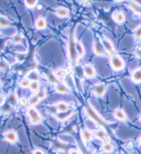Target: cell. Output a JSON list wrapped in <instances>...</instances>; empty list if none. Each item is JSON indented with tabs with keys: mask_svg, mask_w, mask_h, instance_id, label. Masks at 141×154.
Masks as SVG:
<instances>
[{
	"mask_svg": "<svg viewBox=\"0 0 141 154\" xmlns=\"http://www.w3.org/2000/svg\"><path fill=\"white\" fill-rule=\"evenodd\" d=\"M76 39H75L74 32H71L70 35L69 44H68V54H69L70 61L74 64H77L79 57L77 54L76 48Z\"/></svg>",
	"mask_w": 141,
	"mask_h": 154,
	"instance_id": "cell-1",
	"label": "cell"
},
{
	"mask_svg": "<svg viewBox=\"0 0 141 154\" xmlns=\"http://www.w3.org/2000/svg\"><path fill=\"white\" fill-rule=\"evenodd\" d=\"M110 65L115 71H121L123 70L125 64L121 56L115 54L110 57Z\"/></svg>",
	"mask_w": 141,
	"mask_h": 154,
	"instance_id": "cell-2",
	"label": "cell"
},
{
	"mask_svg": "<svg viewBox=\"0 0 141 154\" xmlns=\"http://www.w3.org/2000/svg\"><path fill=\"white\" fill-rule=\"evenodd\" d=\"M27 113V116H29L30 122L32 125H35L42 122V118L41 115L39 114V112L37 111V109H35L34 107L30 106V108L28 109Z\"/></svg>",
	"mask_w": 141,
	"mask_h": 154,
	"instance_id": "cell-3",
	"label": "cell"
},
{
	"mask_svg": "<svg viewBox=\"0 0 141 154\" xmlns=\"http://www.w3.org/2000/svg\"><path fill=\"white\" fill-rule=\"evenodd\" d=\"M86 112L91 120H93L95 122H96L97 124H99L100 125L104 126V127H105V126L107 125V123H106L105 121L103 120V119L101 118L99 115H98L97 112L94 110L93 108H92L91 106H86Z\"/></svg>",
	"mask_w": 141,
	"mask_h": 154,
	"instance_id": "cell-4",
	"label": "cell"
},
{
	"mask_svg": "<svg viewBox=\"0 0 141 154\" xmlns=\"http://www.w3.org/2000/svg\"><path fill=\"white\" fill-rule=\"evenodd\" d=\"M101 42H102L103 47H104L107 54L111 56L115 55L116 50H115L114 44H113L110 39L107 38V37H102V39H101Z\"/></svg>",
	"mask_w": 141,
	"mask_h": 154,
	"instance_id": "cell-5",
	"label": "cell"
},
{
	"mask_svg": "<svg viewBox=\"0 0 141 154\" xmlns=\"http://www.w3.org/2000/svg\"><path fill=\"white\" fill-rule=\"evenodd\" d=\"M93 53L98 56H105L106 55H107L101 41L98 40V39L94 42L93 45Z\"/></svg>",
	"mask_w": 141,
	"mask_h": 154,
	"instance_id": "cell-6",
	"label": "cell"
},
{
	"mask_svg": "<svg viewBox=\"0 0 141 154\" xmlns=\"http://www.w3.org/2000/svg\"><path fill=\"white\" fill-rule=\"evenodd\" d=\"M83 73L84 76L87 78L92 79L96 78V71L94 67L91 64H85L83 67Z\"/></svg>",
	"mask_w": 141,
	"mask_h": 154,
	"instance_id": "cell-7",
	"label": "cell"
},
{
	"mask_svg": "<svg viewBox=\"0 0 141 154\" xmlns=\"http://www.w3.org/2000/svg\"><path fill=\"white\" fill-rule=\"evenodd\" d=\"M106 89H107V88H106L105 85H102V84H98V85L93 86V91L96 96L101 97L105 94Z\"/></svg>",
	"mask_w": 141,
	"mask_h": 154,
	"instance_id": "cell-8",
	"label": "cell"
},
{
	"mask_svg": "<svg viewBox=\"0 0 141 154\" xmlns=\"http://www.w3.org/2000/svg\"><path fill=\"white\" fill-rule=\"evenodd\" d=\"M55 91L56 93L62 95H67L70 93V89L69 86L64 84L58 83L55 86Z\"/></svg>",
	"mask_w": 141,
	"mask_h": 154,
	"instance_id": "cell-9",
	"label": "cell"
},
{
	"mask_svg": "<svg viewBox=\"0 0 141 154\" xmlns=\"http://www.w3.org/2000/svg\"><path fill=\"white\" fill-rule=\"evenodd\" d=\"M4 139L10 143H15L17 142L18 140L17 133L14 131H9L4 134Z\"/></svg>",
	"mask_w": 141,
	"mask_h": 154,
	"instance_id": "cell-10",
	"label": "cell"
},
{
	"mask_svg": "<svg viewBox=\"0 0 141 154\" xmlns=\"http://www.w3.org/2000/svg\"><path fill=\"white\" fill-rule=\"evenodd\" d=\"M46 21L45 18L43 17H39L35 21V26L36 29L39 30V31H42L44 30L46 28Z\"/></svg>",
	"mask_w": 141,
	"mask_h": 154,
	"instance_id": "cell-11",
	"label": "cell"
},
{
	"mask_svg": "<svg viewBox=\"0 0 141 154\" xmlns=\"http://www.w3.org/2000/svg\"><path fill=\"white\" fill-rule=\"evenodd\" d=\"M55 15L60 18H67L69 16L70 12L67 8L60 7L55 10Z\"/></svg>",
	"mask_w": 141,
	"mask_h": 154,
	"instance_id": "cell-12",
	"label": "cell"
},
{
	"mask_svg": "<svg viewBox=\"0 0 141 154\" xmlns=\"http://www.w3.org/2000/svg\"><path fill=\"white\" fill-rule=\"evenodd\" d=\"M95 136L96 137H97V138L102 140L103 142L109 141V137H108L107 133H106L105 131L102 129H100L96 131Z\"/></svg>",
	"mask_w": 141,
	"mask_h": 154,
	"instance_id": "cell-13",
	"label": "cell"
},
{
	"mask_svg": "<svg viewBox=\"0 0 141 154\" xmlns=\"http://www.w3.org/2000/svg\"><path fill=\"white\" fill-rule=\"evenodd\" d=\"M76 48L77 54L79 58L83 57L85 55V48L84 47L83 44L80 41H76Z\"/></svg>",
	"mask_w": 141,
	"mask_h": 154,
	"instance_id": "cell-14",
	"label": "cell"
},
{
	"mask_svg": "<svg viewBox=\"0 0 141 154\" xmlns=\"http://www.w3.org/2000/svg\"><path fill=\"white\" fill-rule=\"evenodd\" d=\"M56 108L57 110L60 113H64L70 110L69 109V104L65 102H59L56 104Z\"/></svg>",
	"mask_w": 141,
	"mask_h": 154,
	"instance_id": "cell-15",
	"label": "cell"
},
{
	"mask_svg": "<svg viewBox=\"0 0 141 154\" xmlns=\"http://www.w3.org/2000/svg\"><path fill=\"white\" fill-rule=\"evenodd\" d=\"M128 6L134 12L136 15H141V5L136 2H129Z\"/></svg>",
	"mask_w": 141,
	"mask_h": 154,
	"instance_id": "cell-16",
	"label": "cell"
},
{
	"mask_svg": "<svg viewBox=\"0 0 141 154\" xmlns=\"http://www.w3.org/2000/svg\"><path fill=\"white\" fill-rule=\"evenodd\" d=\"M74 113V110H69L64 113H60L56 115V118H57L59 121H64L67 120L68 118H70L73 114Z\"/></svg>",
	"mask_w": 141,
	"mask_h": 154,
	"instance_id": "cell-17",
	"label": "cell"
},
{
	"mask_svg": "<svg viewBox=\"0 0 141 154\" xmlns=\"http://www.w3.org/2000/svg\"><path fill=\"white\" fill-rule=\"evenodd\" d=\"M131 80L135 83H141V68L134 70L131 73Z\"/></svg>",
	"mask_w": 141,
	"mask_h": 154,
	"instance_id": "cell-18",
	"label": "cell"
},
{
	"mask_svg": "<svg viewBox=\"0 0 141 154\" xmlns=\"http://www.w3.org/2000/svg\"><path fill=\"white\" fill-rule=\"evenodd\" d=\"M114 20L116 22L118 23V24H123V23L125 21V15L124 14L121 12V11H118V12H115L114 13Z\"/></svg>",
	"mask_w": 141,
	"mask_h": 154,
	"instance_id": "cell-19",
	"label": "cell"
},
{
	"mask_svg": "<svg viewBox=\"0 0 141 154\" xmlns=\"http://www.w3.org/2000/svg\"><path fill=\"white\" fill-rule=\"evenodd\" d=\"M114 117L116 118V119H117L118 120L123 121V122H124V121L127 120V116L125 113H124V111L123 109H118L115 111Z\"/></svg>",
	"mask_w": 141,
	"mask_h": 154,
	"instance_id": "cell-20",
	"label": "cell"
},
{
	"mask_svg": "<svg viewBox=\"0 0 141 154\" xmlns=\"http://www.w3.org/2000/svg\"><path fill=\"white\" fill-rule=\"evenodd\" d=\"M27 78L30 82H39L41 77L37 71H31L28 75Z\"/></svg>",
	"mask_w": 141,
	"mask_h": 154,
	"instance_id": "cell-21",
	"label": "cell"
},
{
	"mask_svg": "<svg viewBox=\"0 0 141 154\" xmlns=\"http://www.w3.org/2000/svg\"><path fill=\"white\" fill-rule=\"evenodd\" d=\"M82 138H83L86 142H90L91 140H92V134L90 131L84 129L82 131Z\"/></svg>",
	"mask_w": 141,
	"mask_h": 154,
	"instance_id": "cell-22",
	"label": "cell"
},
{
	"mask_svg": "<svg viewBox=\"0 0 141 154\" xmlns=\"http://www.w3.org/2000/svg\"><path fill=\"white\" fill-rule=\"evenodd\" d=\"M7 101H8V103L9 104H11V106L12 105H15L18 102V99L17 95L15 93H11L10 94L8 95V96L7 97Z\"/></svg>",
	"mask_w": 141,
	"mask_h": 154,
	"instance_id": "cell-23",
	"label": "cell"
},
{
	"mask_svg": "<svg viewBox=\"0 0 141 154\" xmlns=\"http://www.w3.org/2000/svg\"><path fill=\"white\" fill-rule=\"evenodd\" d=\"M11 22L6 17H0V28L7 29V28L11 27Z\"/></svg>",
	"mask_w": 141,
	"mask_h": 154,
	"instance_id": "cell-24",
	"label": "cell"
},
{
	"mask_svg": "<svg viewBox=\"0 0 141 154\" xmlns=\"http://www.w3.org/2000/svg\"><path fill=\"white\" fill-rule=\"evenodd\" d=\"M41 100L39 99V97H37L36 94L33 95L29 97V104L30 105V106L33 107L35 105L38 104L40 102Z\"/></svg>",
	"mask_w": 141,
	"mask_h": 154,
	"instance_id": "cell-25",
	"label": "cell"
},
{
	"mask_svg": "<svg viewBox=\"0 0 141 154\" xmlns=\"http://www.w3.org/2000/svg\"><path fill=\"white\" fill-rule=\"evenodd\" d=\"M29 89L30 91L33 93H37L40 90V84L39 82H31L29 86Z\"/></svg>",
	"mask_w": 141,
	"mask_h": 154,
	"instance_id": "cell-26",
	"label": "cell"
},
{
	"mask_svg": "<svg viewBox=\"0 0 141 154\" xmlns=\"http://www.w3.org/2000/svg\"><path fill=\"white\" fill-rule=\"evenodd\" d=\"M113 149H114V147H113L112 144L109 143V141L103 142L102 151H104L105 153H111L113 151Z\"/></svg>",
	"mask_w": 141,
	"mask_h": 154,
	"instance_id": "cell-27",
	"label": "cell"
},
{
	"mask_svg": "<svg viewBox=\"0 0 141 154\" xmlns=\"http://www.w3.org/2000/svg\"><path fill=\"white\" fill-rule=\"evenodd\" d=\"M54 75L58 79V80H61L64 79L66 76L64 69H59L54 73Z\"/></svg>",
	"mask_w": 141,
	"mask_h": 154,
	"instance_id": "cell-28",
	"label": "cell"
},
{
	"mask_svg": "<svg viewBox=\"0 0 141 154\" xmlns=\"http://www.w3.org/2000/svg\"><path fill=\"white\" fill-rule=\"evenodd\" d=\"M12 42L15 45L22 44L24 43V38L20 34H17L12 37Z\"/></svg>",
	"mask_w": 141,
	"mask_h": 154,
	"instance_id": "cell-29",
	"label": "cell"
},
{
	"mask_svg": "<svg viewBox=\"0 0 141 154\" xmlns=\"http://www.w3.org/2000/svg\"><path fill=\"white\" fill-rule=\"evenodd\" d=\"M46 78H47V80L49 82V83L51 85L55 86L58 84V79L55 78V76L54 75V74L53 73H47Z\"/></svg>",
	"mask_w": 141,
	"mask_h": 154,
	"instance_id": "cell-30",
	"label": "cell"
},
{
	"mask_svg": "<svg viewBox=\"0 0 141 154\" xmlns=\"http://www.w3.org/2000/svg\"><path fill=\"white\" fill-rule=\"evenodd\" d=\"M30 83H31V82H30L27 78H23L20 82V87L22 88H29Z\"/></svg>",
	"mask_w": 141,
	"mask_h": 154,
	"instance_id": "cell-31",
	"label": "cell"
},
{
	"mask_svg": "<svg viewBox=\"0 0 141 154\" xmlns=\"http://www.w3.org/2000/svg\"><path fill=\"white\" fill-rule=\"evenodd\" d=\"M37 3L38 2L35 1V0H33V1H25L24 4L25 6L27 8L29 9H33L37 6Z\"/></svg>",
	"mask_w": 141,
	"mask_h": 154,
	"instance_id": "cell-32",
	"label": "cell"
},
{
	"mask_svg": "<svg viewBox=\"0 0 141 154\" xmlns=\"http://www.w3.org/2000/svg\"><path fill=\"white\" fill-rule=\"evenodd\" d=\"M11 111V105L9 104L8 103L4 104L1 108V111L4 114H8Z\"/></svg>",
	"mask_w": 141,
	"mask_h": 154,
	"instance_id": "cell-33",
	"label": "cell"
},
{
	"mask_svg": "<svg viewBox=\"0 0 141 154\" xmlns=\"http://www.w3.org/2000/svg\"><path fill=\"white\" fill-rule=\"evenodd\" d=\"M36 95H37V97H39V99L40 100H43L44 99H46V97H47L46 92L44 90H43V89L39 90V91L37 93Z\"/></svg>",
	"mask_w": 141,
	"mask_h": 154,
	"instance_id": "cell-34",
	"label": "cell"
},
{
	"mask_svg": "<svg viewBox=\"0 0 141 154\" xmlns=\"http://www.w3.org/2000/svg\"><path fill=\"white\" fill-rule=\"evenodd\" d=\"M134 37L137 40H140L141 39V25L139 26L137 29L134 31Z\"/></svg>",
	"mask_w": 141,
	"mask_h": 154,
	"instance_id": "cell-35",
	"label": "cell"
},
{
	"mask_svg": "<svg viewBox=\"0 0 141 154\" xmlns=\"http://www.w3.org/2000/svg\"><path fill=\"white\" fill-rule=\"evenodd\" d=\"M55 147L56 149H60V150H67L68 146L65 144L62 143V142H55Z\"/></svg>",
	"mask_w": 141,
	"mask_h": 154,
	"instance_id": "cell-36",
	"label": "cell"
},
{
	"mask_svg": "<svg viewBox=\"0 0 141 154\" xmlns=\"http://www.w3.org/2000/svg\"><path fill=\"white\" fill-rule=\"evenodd\" d=\"M47 111L49 113L52 114V115H57L58 110L57 108H56V106H53V105H51V106H49L47 109Z\"/></svg>",
	"mask_w": 141,
	"mask_h": 154,
	"instance_id": "cell-37",
	"label": "cell"
},
{
	"mask_svg": "<svg viewBox=\"0 0 141 154\" xmlns=\"http://www.w3.org/2000/svg\"><path fill=\"white\" fill-rule=\"evenodd\" d=\"M19 102H20V104L22 105V106H27L29 104V100H27V98H26L25 97H20V99H19Z\"/></svg>",
	"mask_w": 141,
	"mask_h": 154,
	"instance_id": "cell-38",
	"label": "cell"
},
{
	"mask_svg": "<svg viewBox=\"0 0 141 154\" xmlns=\"http://www.w3.org/2000/svg\"><path fill=\"white\" fill-rule=\"evenodd\" d=\"M64 71H65V73L66 75H69L71 74V73L73 72V68L70 65H69V66H66L64 68Z\"/></svg>",
	"mask_w": 141,
	"mask_h": 154,
	"instance_id": "cell-39",
	"label": "cell"
},
{
	"mask_svg": "<svg viewBox=\"0 0 141 154\" xmlns=\"http://www.w3.org/2000/svg\"><path fill=\"white\" fill-rule=\"evenodd\" d=\"M134 55L136 57H137L138 59L141 60V48H137L134 51Z\"/></svg>",
	"mask_w": 141,
	"mask_h": 154,
	"instance_id": "cell-40",
	"label": "cell"
},
{
	"mask_svg": "<svg viewBox=\"0 0 141 154\" xmlns=\"http://www.w3.org/2000/svg\"><path fill=\"white\" fill-rule=\"evenodd\" d=\"M8 65L6 62L2 61V62H0V68H1V69H6L8 68Z\"/></svg>",
	"mask_w": 141,
	"mask_h": 154,
	"instance_id": "cell-41",
	"label": "cell"
},
{
	"mask_svg": "<svg viewBox=\"0 0 141 154\" xmlns=\"http://www.w3.org/2000/svg\"><path fill=\"white\" fill-rule=\"evenodd\" d=\"M5 97H4V95L0 94V106H2L4 104H5Z\"/></svg>",
	"mask_w": 141,
	"mask_h": 154,
	"instance_id": "cell-42",
	"label": "cell"
},
{
	"mask_svg": "<svg viewBox=\"0 0 141 154\" xmlns=\"http://www.w3.org/2000/svg\"><path fill=\"white\" fill-rule=\"evenodd\" d=\"M33 154H44V151H42L41 149H35V150L33 151Z\"/></svg>",
	"mask_w": 141,
	"mask_h": 154,
	"instance_id": "cell-43",
	"label": "cell"
},
{
	"mask_svg": "<svg viewBox=\"0 0 141 154\" xmlns=\"http://www.w3.org/2000/svg\"><path fill=\"white\" fill-rule=\"evenodd\" d=\"M69 154H80V153L78 152V151L76 150V149H70Z\"/></svg>",
	"mask_w": 141,
	"mask_h": 154,
	"instance_id": "cell-44",
	"label": "cell"
},
{
	"mask_svg": "<svg viewBox=\"0 0 141 154\" xmlns=\"http://www.w3.org/2000/svg\"><path fill=\"white\" fill-rule=\"evenodd\" d=\"M132 146H133L132 142H129L127 145V147L128 149H131V147H132Z\"/></svg>",
	"mask_w": 141,
	"mask_h": 154,
	"instance_id": "cell-45",
	"label": "cell"
},
{
	"mask_svg": "<svg viewBox=\"0 0 141 154\" xmlns=\"http://www.w3.org/2000/svg\"><path fill=\"white\" fill-rule=\"evenodd\" d=\"M2 87H3V84H2L1 80H0V89H2Z\"/></svg>",
	"mask_w": 141,
	"mask_h": 154,
	"instance_id": "cell-46",
	"label": "cell"
},
{
	"mask_svg": "<svg viewBox=\"0 0 141 154\" xmlns=\"http://www.w3.org/2000/svg\"><path fill=\"white\" fill-rule=\"evenodd\" d=\"M138 144H139V145L141 146V136L139 137V139H138Z\"/></svg>",
	"mask_w": 141,
	"mask_h": 154,
	"instance_id": "cell-47",
	"label": "cell"
},
{
	"mask_svg": "<svg viewBox=\"0 0 141 154\" xmlns=\"http://www.w3.org/2000/svg\"><path fill=\"white\" fill-rule=\"evenodd\" d=\"M139 120L140 121V122H141V115L140 116V117H139Z\"/></svg>",
	"mask_w": 141,
	"mask_h": 154,
	"instance_id": "cell-48",
	"label": "cell"
},
{
	"mask_svg": "<svg viewBox=\"0 0 141 154\" xmlns=\"http://www.w3.org/2000/svg\"><path fill=\"white\" fill-rule=\"evenodd\" d=\"M0 37H1V32H0Z\"/></svg>",
	"mask_w": 141,
	"mask_h": 154,
	"instance_id": "cell-49",
	"label": "cell"
},
{
	"mask_svg": "<svg viewBox=\"0 0 141 154\" xmlns=\"http://www.w3.org/2000/svg\"><path fill=\"white\" fill-rule=\"evenodd\" d=\"M96 154H99V153H96Z\"/></svg>",
	"mask_w": 141,
	"mask_h": 154,
	"instance_id": "cell-50",
	"label": "cell"
}]
</instances>
